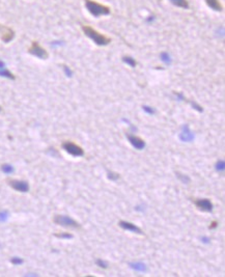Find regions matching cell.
I'll return each mask as SVG.
<instances>
[{"mask_svg": "<svg viewBox=\"0 0 225 277\" xmlns=\"http://www.w3.org/2000/svg\"><path fill=\"white\" fill-rule=\"evenodd\" d=\"M82 30L85 33L86 36H88L89 38H91L96 45L99 46H106L108 44H110L111 38L109 36H107L105 35H102L99 32L98 30H96L95 28H93L89 25H82Z\"/></svg>", "mask_w": 225, "mask_h": 277, "instance_id": "6da1fadb", "label": "cell"}, {"mask_svg": "<svg viewBox=\"0 0 225 277\" xmlns=\"http://www.w3.org/2000/svg\"><path fill=\"white\" fill-rule=\"evenodd\" d=\"M85 5L88 12L95 17H100V16H105L110 14V7L105 4H101L99 2H96L93 0H85Z\"/></svg>", "mask_w": 225, "mask_h": 277, "instance_id": "7a4b0ae2", "label": "cell"}, {"mask_svg": "<svg viewBox=\"0 0 225 277\" xmlns=\"http://www.w3.org/2000/svg\"><path fill=\"white\" fill-rule=\"evenodd\" d=\"M53 222L55 224H57V225L67 227V228H76V229L81 228V224L79 222H77L69 216L55 215L53 217Z\"/></svg>", "mask_w": 225, "mask_h": 277, "instance_id": "3957f363", "label": "cell"}, {"mask_svg": "<svg viewBox=\"0 0 225 277\" xmlns=\"http://www.w3.org/2000/svg\"><path fill=\"white\" fill-rule=\"evenodd\" d=\"M61 146L67 153H69L70 155L74 157L84 156V150L80 145L76 144V143L72 142V141H64V142H62Z\"/></svg>", "mask_w": 225, "mask_h": 277, "instance_id": "277c9868", "label": "cell"}, {"mask_svg": "<svg viewBox=\"0 0 225 277\" xmlns=\"http://www.w3.org/2000/svg\"><path fill=\"white\" fill-rule=\"evenodd\" d=\"M28 53L33 56L38 57V58H41V59H47L49 57V54H48V52H47V50H45V49L35 41H33L32 43H31V46L29 47V49H28Z\"/></svg>", "mask_w": 225, "mask_h": 277, "instance_id": "5b68a950", "label": "cell"}, {"mask_svg": "<svg viewBox=\"0 0 225 277\" xmlns=\"http://www.w3.org/2000/svg\"><path fill=\"white\" fill-rule=\"evenodd\" d=\"M7 184L9 185L13 189L19 192H28L29 191V184L26 181H21V180H7Z\"/></svg>", "mask_w": 225, "mask_h": 277, "instance_id": "8992f818", "label": "cell"}, {"mask_svg": "<svg viewBox=\"0 0 225 277\" xmlns=\"http://www.w3.org/2000/svg\"><path fill=\"white\" fill-rule=\"evenodd\" d=\"M14 38H15V31L12 28L0 24V38L4 43H9Z\"/></svg>", "mask_w": 225, "mask_h": 277, "instance_id": "52a82bcc", "label": "cell"}, {"mask_svg": "<svg viewBox=\"0 0 225 277\" xmlns=\"http://www.w3.org/2000/svg\"><path fill=\"white\" fill-rule=\"evenodd\" d=\"M195 206L197 207L199 210L203 211V212H208V213H211L213 211V203L210 199L208 198H199V199H195L194 200Z\"/></svg>", "mask_w": 225, "mask_h": 277, "instance_id": "ba28073f", "label": "cell"}, {"mask_svg": "<svg viewBox=\"0 0 225 277\" xmlns=\"http://www.w3.org/2000/svg\"><path fill=\"white\" fill-rule=\"evenodd\" d=\"M127 138L129 140V142L133 145V148H135L136 150L141 151L145 148V141L142 139V138L136 136V135H132V134H127Z\"/></svg>", "mask_w": 225, "mask_h": 277, "instance_id": "9c48e42d", "label": "cell"}, {"mask_svg": "<svg viewBox=\"0 0 225 277\" xmlns=\"http://www.w3.org/2000/svg\"><path fill=\"white\" fill-rule=\"evenodd\" d=\"M179 137L183 142H191V141L194 140L195 135L191 132V130L189 129V126H188V125H184V126L182 127V132L180 133Z\"/></svg>", "mask_w": 225, "mask_h": 277, "instance_id": "30bf717a", "label": "cell"}, {"mask_svg": "<svg viewBox=\"0 0 225 277\" xmlns=\"http://www.w3.org/2000/svg\"><path fill=\"white\" fill-rule=\"evenodd\" d=\"M118 225L122 227V229H125V231H130L135 232V234H138V235H143V231H141L140 227H138L136 224L132 223V222L122 220L118 222Z\"/></svg>", "mask_w": 225, "mask_h": 277, "instance_id": "8fae6325", "label": "cell"}, {"mask_svg": "<svg viewBox=\"0 0 225 277\" xmlns=\"http://www.w3.org/2000/svg\"><path fill=\"white\" fill-rule=\"evenodd\" d=\"M129 266L131 269H133V270H135V271H138V272H146V270H147L145 264L141 263V262L129 263Z\"/></svg>", "mask_w": 225, "mask_h": 277, "instance_id": "7c38bea8", "label": "cell"}, {"mask_svg": "<svg viewBox=\"0 0 225 277\" xmlns=\"http://www.w3.org/2000/svg\"><path fill=\"white\" fill-rule=\"evenodd\" d=\"M205 2H206V4L214 10L221 12V10L223 9V6H222V4L220 3L219 0H205Z\"/></svg>", "mask_w": 225, "mask_h": 277, "instance_id": "4fadbf2b", "label": "cell"}, {"mask_svg": "<svg viewBox=\"0 0 225 277\" xmlns=\"http://www.w3.org/2000/svg\"><path fill=\"white\" fill-rule=\"evenodd\" d=\"M169 1L174 5H176V6L182 7V9H188L189 7V3H188L187 0H169Z\"/></svg>", "mask_w": 225, "mask_h": 277, "instance_id": "5bb4252c", "label": "cell"}, {"mask_svg": "<svg viewBox=\"0 0 225 277\" xmlns=\"http://www.w3.org/2000/svg\"><path fill=\"white\" fill-rule=\"evenodd\" d=\"M0 76H1V77L7 78V79H12V80H15L16 79L15 75L13 74L12 72H9V70L5 69V67H4V69H2V70H0Z\"/></svg>", "mask_w": 225, "mask_h": 277, "instance_id": "9a60e30c", "label": "cell"}, {"mask_svg": "<svg viewBox=\"0 0 225 277\" xmlns=\"http://www.w3.org/2000/svg\"><path fill=\"white\" fill-rule=\"evenodd\" d=\"M122 61H124L125 64H129V66L132 67H135L136 64H137V62H136L135 59L133 58V57H131V56H124L122 57Z\"/></svg>", "mask_w": 225, "mask_h": 277, "instance_id": "2e32d148", "label": "cell"}, {"mask_svg": "<svg viewBox=\"0 0 225 277\" xmlns=\"http://www.w3.org/2000/svg\"><path fill=\"white\" fill-rule=\"evenodd\" d=\"M1 170L6 174L13 173L14 172V167H13L10 164H2L1 165Z\"/></svg>", "mask_w": 225, "mask_h": 277, "instance_id": "e0dca14e", "label": "cell"}, {"mask_svg": "<svg viewBox=\"0 0 225 277\" xmlns=\"http://www.w3.org/2000/svg\"><path fill=\"white\" fill-rule=\"evenodd\" d=\"M161 60L164 62V64H171V57L168 53H166V52H163V53H161Z\"/></svg>", "mask_w": 225, "mask_h": 277, "instance_id": "ac0fdd59", "label": "cell"}, {"mask_svg": "<svg viewBox=\"0 0 225 277\" xmlns=\"http://www.w3.org/2000/svg\"><path fill=\"white\" fill-rule=\"evenodd\" d=\"M176 177L180 179V181L182 183H184V184H189L191 182L190 177L188 176H186V174H182L180 172H176Z\"/></svg>", "mask_w": 225, "mask_h": 277, "instance_id": "d6986e66", "label": "cell"}, {"mask_svg": "<svg viewBox=\"0 0 225 277\" xmlns=\"http://www.w3.org/2000/svg\"><path fill=\"white\" fill-rule=\"evenodd\" d=\"M215 168H216V170L218 171V172H223L224 169H225V162L223 160H219L216 163Z\"/></svg>", "mask_w": 225, "mask_h": 277, "instance_id": "ffe728a7", "label": "cell"}, {"mask_svg": "<svg viewBox=\"0 0 225 277\" xmlns=\"http://www.w3.org/2000/svg\"><path fill=\"white\" fill-rule=\"evenodd\" d=\"M54 237L59 238V239H73V235L70 232H61V234H54Z\"/></svg>", "mask_w": 225, "mask_h": 277, "instance_id": "44dd1931", "label": "cell"}, {"mask_svg": "<svg viewBox=\"0 0 225 277\" xmlns=\"http://www.w3.org/2000/svg\"><path fill=\"white\" fill-rule=\"evenodd\" d=\"M107 177H108L109 180H111V181H117V180L119 179L120 176L119 173H116V172H113V171H108L107 172Z\"/></svg>", "mask_w": 225, "mask_h": 277, "instance_id": "7402d4cb", "label": "cell"}, {"mask_svg": "<svg viewBox=\"0 0 225 277\" xmlns=\"http://www.w3.org/2000/svg\"><path fill=\"white\" fill-rule=\"evenodd\" d=\"M9 219V212L0 211V222H4Z\"/></svg>", "mask_w": 225, "mask_h": 277, "instance_id": "603a6c76", "label": "cell"}, {"mask_svg": "<svg viewBox=\"0 0 225 277\" xmlns=\"http://www.w3.org/2000/svg\"><path fill=\"white\" fill-rule=\"evenodd\" d=\"M10 263L13 264V265H22L23 263H24V261L22 260V258H20V257H13L12 260H10Z\"/></svg>", "mask_w": 225, "mask_h": 277, "instance_id": "cb8c5ba5", "label": "cell"}, {"mask_svg": "<svg viewBox=\"0 0 225 277\" xmlns=\"http://www.w3.org/2000/svg\"><path fill=\"white\" fill-rule=\"evenodd\" d=\"M142 108H143V110H144V111L146 112V113L151 114V115H153V114H155V113H156V110L153 108V107H151V106L144 105V106L142 107Z\"/></svg>", "mask_w": 225, "mask_h": 277, "instance_id": "d4e9b609", "label": "cell"}, {"mask_svg": "<svg viewBox=\"0 0 225 277\" xmlns=\"http://www.w3.org/2000/svg\"><path fill=\"white\" fill-rule=\"evenodd\" d=\"M96 265L99 266L100 268H103V269H107L108 268V264H107L106 262H104L103 260H96Z\"/></svg>", "mask_w": 225, "mask_h": 277, "instance_id": "484cf974", "label": "cell"}, {"mask_svg": "<svg viewBox=\"0 0 225 277\" xmlns=\"http://www.w3.org/2000/svg\"><path fill=\"white\" fill-rule=\"evenodd\" d=\"M190 104H191V105H192L193 108L196 109V110H197V111H199V112H202V111H203V108H202V107L199 106V105H198V104H196L195 102H190Z\"/></svg>", "mask_w": 225, "mask_h": 277, "instance_id": "4316f807", "label": "cell"}, {"mask_svg": "<svg viewBox=\"0 0 225 277\" xmlns=\"http://www.w3.org/2000/svg\"><path fill=\"white\" fill-rule=\"evenodd\" d=\"M64 73H65V75L67 76V77H72V71L70 70V67H67V66H64Z\"/></svg>", "mask_w": 225, "mask_h": 277, "instance_id": "83f0119b", "label": "cell"}, {"mask_svg": "<svg viewBox=\"0 0 225 277\" xmlns=\"http://www.w3.org/2000/svg\"><path fill=\"white\" fill-rule=\"evenodd\" d=\"M217 226H218V221L214 220V221L211 222V225L209 226V228H210V229H214V228H216Z\"/></svg>", "mask_w": 225, "mask_h": 277, "instance_id": "f1b7e54d", "label": "cell"}, {"mask_svg": "<svg viewBox=\"0 0 225 277\" xmlns=\"http://www.w3.org/2000/svg\"><path fill=\"white\" fill-rule=\"evenodd\" d=\"M210 241H211V239H210V238H208V237H202V238H201V242L205 243V244H209V243H210Z\"/></svg>", "mask_w": 225, "mask_h": 277, "instance_id": "f546056e", "label": "cell"}, {"mask_svg": "<svg viewBox=\"0 0 225 277\" xmlns=\"http://www.w3.org/2000/svg\"><path fill=\"white\" fill-rule=\"evenodd\" d=\"M4 67H5V64H4L3 61H1V60H0V70L4 69Z\"/></svg>", "mask_w": 225, "mask_h": 277, "instance_id": "4dcf8cb0", "label": "cell"}, {"mask_svg": "<svg viewBox=\"0 0 225 277\" xmlns=\"http://www.w3.org/2000/svg\"><path fill=\"white\" fill-rule=\"evenodd\" d=\"M0 111H1V106H0Z\"/></svg>", "mask_w": 225, "mask_h": 277, "instance_id": "1f68e13d", "label": "cell"}]
</instances>
